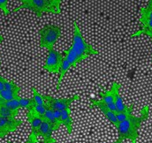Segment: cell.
I'll use <instances>...</instances> for the list:
<instances>
[{
	"instance_id": "12",
	"label": "cell",
	"mask_w": 152,
	"mask_h": 143,
	"mask_svg": "<svg viewBox=\"0 0 152 143\" xmlns=\"http://www.w3.org/2000/svg\"><path fill=\"white\" fill-rule=\"evenodd\" d=\"M27 118H28V121L29 122L30 126H31V133L37 135L38 129H39L40 125H42L43 118L42 117H40L39 115H37L33 109L28 110Z\"/></svg>"
},
{
	"instance_id": "25",
	"label": "cell",
	"mask_w": 152,
	"mask_h": 143,
	"mask_svg": "<svg viewBox=\"0 0 152 143\" xmlns=\"http://www.w3.org/2000/svg\"><path fill=\"white\" fill-rule=\"evenodd\" d=\"M62 0H55V5H56V10H57V14L60 13V4Z\"/></svg>"
},
{
	"instance_id": "21",
	"label": "cell",
	"mask_w": 152,
	"mask_h": 143,
	"mask_svg": "<svg viewBox=\"0 0 152 143\" xmlns=\"http://www.w3.org/2000/svg\"><path fill=\"white\" fill-rule=\"evenodd\" d=\"M37 115H39L40 117H42V118H43V116H44V114H45V111H46V107L45 106H43V105H38L37 104H34V107L32 109Z\"/></svg>"
},
{
	"instance_id": "16",
	"label": "cell",
	"mask_w": 152,
	"mask_h": 143,
	"mask_svg": "<svg viewBox=\"0 0 152 143\" xmlns=\"http://www.w3.org/2000/svg\"><path fill=\"white\" fill-rule=\"evenodd\" d=\"M20 92H17V91H12V90H6V89H4L2 91H0V97L4 99V100H18L20 99V95H19Z\"/></svg>"
},
{
	"instance_id": "11",
	"label": "cell",
	"mask_w": 152,
	"mask_h": 143,
	"mask_svg": "<svg viewBox=\"0 0 152 143\" xmlns=\"http://www.w3.org/2000/svg\"><path fill=\"white\" fill-rule=\"evenodd\" d=\"M53 132H54V129L50 125V124L43 119L42 125H40L38 129L37 135L42 138L43 143H56V140L52 136Z\"/></svg>"
},
{
	"instance_id": "6",
	"label": "cell",
	"mask_w": 152,
	"mask_h": 143,
	"mask_svg": "<svg viewBox=\"0 0 152 143\" xmlns=\"http://www.w3.org/2000/svg\"><path fill=\"white\" fill-rule=\"evenodd\" d=\"M63 58H64L62 57V54L55 50L53 48L48 50V55H47L45 63L42 66L43 70L50 72L51 73L59 72Z\"/></svg>"
},
{
	"instance_id": "24",
	"label": "cell",
	"mask_w": 152,
	"mask_h": 143,
	"mask_svg": "<svg viewBox=\"0 0 152 143\" xmlns=\"http://www.w3.org/2000/svg\"><path fill=\"white\" fill-rule=\"evenodd\" d=\"M48 4L50 5L51 11H52V13L53 14H56L57 13V10H56V5H55V0H45Z\"/></svg>"
},
{
	"instance_id": "17",
	"label": "cell",
	"mask_w": 152,
	"mask_h": 143,
	"mask_svg": "<svg viewBox=\"0 0 152 143\" xmlns=\"http://www.w3.org/2000/svg\"><path fill=\"white\" fill-rule=\"evenodd\" d=\"M19 111L12 110L7 107H4L3 105H0V116L4 117H16Z\"/></svg>"
},
{
	"instance_id": "10",
	"label": "cell",
	"mask_w": 152,
	"mask_h": 143,
	"mask_svg": "<svg viewBox=\"0 0 152 143\" xmlns=\"http://www.w3.org/2000/svg\"><path fill=\"white\" fill-rule=\"evenodd\" d=\"M90 102H91V106L92 107L98 108L103 112V114L104 115V117H106V119L109 122H111L115 127L118 126V122L117 120V117H116V113L115 112H113V110H111L110 109H108V108L106 107V105L103 102H101L100 100L91 99Z\"/></svg>"
},
{
	"instance_id": "14",
	"label": "cell",
	"mask_w": 152,
	"mask_h": 143,
	"mask_svg": "<svg viewBox=\"0 0 152 143\" xmlns=\"http://www.w3.org/2000/svg\"><path fill=\"white\" fill-rule=\"evenodd\" d=\"M43 119L46 120L48 123L50 124V125H51V126L53 127V129H54V132H55V131H58V130L60 128V126L62 125L61 121L58 120V119L55 117V115H54V113H53V110L50 109H46L45 114H44V116H43Z\"/></svg>"
},
{
	"instance_id": "15",
	"label": "cell",
	"mask_w": 152,
	"mask_h": 143,
	"mask_svg": "<svg viewBox=\"0 0 152 143\" xmlns=\"http://www.w3.org/2000/svg\"><path fill=\"white\" fill-rule=\"evenodd\" d=\"M120 87L121 85L119 83L117 84L116 86V88H115V100H114V103H115V107H116V113H118V112H123L125 110H126L129 106H126L123 103V99L119 94V89H120Z\"/></svg>"
},
{
	"instance_id": "3",
	"label": "cell",
	"mask_w": 152,
	"mask_h": 143,
	"mask_svg": "<svg viewBox=\"0 0 152 143\" xmlns=\"http://www.w3.org/2000/svg\"><path fill=\"white\" fill-rule=\"evenodd\" d=\"M61 36V28L57 25H46L39 30L40 42L42 48L50 50L54 47L57 41Z\"/></svg>"
},
{
	"instance_id": "20",
	"label": "cell",
	"mask_w": 152,
	"mask_h": 143,
	"mask_svg": "<svg viewBox=\"0 0 152 143\" xmlns=\"http://www.w3.org/2000/svg\"><path fill=\"white\" fill-rule=\"evenodd\" d=\"M4 89H6V90H12V91H17V92H20V88L16 83H14L13 81L7 80L4 81Z\"/></svg>"
},
{
	"instance_id": "7",
	"label": "cell",
	"mask_w": 152,
	"mask_h": 143,
	"mask_svg": "<svg viewBox=\"0 0 152 143\" xmlns=\"http://www.w3.org/2000/svg\"><path fill=\"white\" fill-rule=\"evenodd\" d=\"M22 125L20 119L16 117H4L0 116V140L9 134L16 131Z\"/></svg>"
},
{
	"instance_id": "26",
	"label": "cell",
	"mask_w": 152,
	"mask_h": 143,
	"mask_svg": "<svg viewBox=\"0 0 152 143\" xmlns=\"http://www.w3.org/2000/svg\"><path fill=\"white\" fill-rule=\"evenodd\" d=\"M143 35H146V36H151V42H152V30H150V31H147V32H145Z\"/></svg>"
},
{
	"instance_id": "18",
	"label": "cell",
	"mask_w": 152,
	"mask_h": 143,
	"mask_svg": "<svg viewBox=\"0 0 152 143\" xmlns=\"http://www.w3.org/2000/svg\"><path fill=\"white\" fill-rule=\"evenodd\" d=\"M31 91L33 93V99H34V102L35 104H37L38 105H43L45 106V104H44V100L42 98V95L39 94L38 91L37 90V88L35 87H32L31 88Z\"/></svg>"
},
{
	"instance_id": "2",
	"label": "cell",
	"mask_w": 152,
	"mask_h": 143,
	"mask_svg": "<svg viewBox=\"0 0 152 143\" xmlns=\"http://www.w3.org/2000/svg\"><path fill=\"white\" fill-rule=\"evenodd\" d=\"M150 107L145 105L142 109L139 117L133 116L132 114L124 121L119 122L116 127L118 130V139L115 143H122L125 140H129L132 143H137L139 136V129L142 124L149 118Z\"/></svg>"
},
{
	"instance_id": "22",
	"label": "cell",
	"mask_w": 152,
	"mask_h": 143,
	"mask_svg": "<svg viewBox=\"0 0 152 143\" xmlns=\"http://www.w3.org/2000/svg\"><path fill=\"white\" fill-rule=\"evenodd\" d=\"M8 0H0V9L4 12V15H8L10 13L9 9L7 7Z\"/></svg>"
},
{
	"instance_id": "1",
	"label": "cell",
	"mask_w": 152,
	"mask_h": 143,
	"mask_svg": "<svg viewBox=\"0 0 152 143\" xmlns=\"http://www.w3.org/2000/svg\"><path fill=\"white\" fill-rule=\"evenodd\" d=\"M66 56L63 58L62 65L59 70V76L57 83V90L60 88V84L62 80L71 67L75 66L77 64L80 63L88 57L92 55H98L99 52L93 48L92 45L88 43L82 36L76 21H74V35H73V43L71 47L65 51Z\"/></svg>"
},
{
	"instance_id": "9",
	"label": "cell",
	"mask_w": 152,
	"mask_h": 143,
	"mask_svg": "<svg viewBox=\"0 0 152 143\" xmlns=\"http://www.w3.org/2000/svg\"><path fill=\"white\" fill-rule=\"evenodd\" d=\"M118 82H113L112 88L110 90H102L99 93L100 98H101V102H103L106 107L110 109L111 110H113V112L116 113V107H115V88L117 86Z\"/></svg>"
},
{
	"instance_id": "27",
	"label": "cell",
	"mask_w": 152,
	"mask_h": 143,
	"mask_svg": "<svg viewBox=\"0 0 152 143\" xmlns=\"http://www.w3.org/2000/svg\"><path fill=\"white\" fill-rule=\"evenodd\" d=\"M4 41V36H0V43Z\"/></svg>"
},
{
	"instance_id": "13",
	"label": "cell",
	"mask_w": 152,
	"mask_h": 143,
	"mask_svg": "<svg viewBox=\"0 0 152 143\" xmlns=\"http://www.w3.org/2000/svg\"><path fill=\"white\" fill-rule=\"evenodd\" d=\"M61 124L66 126L67 134H73V118L71 116V109L61 110Z\"/></svg>"
},
{
	"instance_id": "5",
	"label": "cell",
	"mask_w": 152,
	"mask_h": 143,
	"mask_svg": "<svg viewBox=\"0 0 152 143\" xmlns=\"http://www.w3.org/2000/svg\"><path fill=\"white\" fill-rule=\"evenodd\" d=\"M21 9H29L37 14L38 18L42 16L43 12L52 13V11L45 0H21V5L14 9L12 12H17Z\"/></svg>"
},
{
	"instance_id": "28",
	"label": "cell",
	"mask_w": 152,
	"mask_h": 143,
	"mask_svg": "<svg viewBox=\"0 0 152 143\" xmlns=\"http://www.w3.org/2000/svg\"><path fill=\"white\" fill-rule=\"evenodd\" d=\"M34 143H37V141H36V142H35Z\"/></svg>"
},
{
	"instance_id": "23",
	"label": "cell",
	"mask_w": 152,
	"mask_h": 143,
	"mask_svg": "<svg viewBox=\"0 0 152 143\" xmlns=\"http://www.w3.org/2000/svg\"><path fill=\"white\" fill-rule=\"evenodd\" d=\"M36 141H37V135L34 134L33 133H30L29 136H28V139L23 143H34ZM7 143H13L11 142H7Z\"/></svg>"
},
{
	"instance_id": "8",
	"label": "cell",
	"mask_w": 152,
	"mask_h": 143,
	"mask_svg": "<svg viewBox=\"0 0 152 143\" xmlns=\"http://www.w3.org/2000/svg\"><path fill=\"white\" fill-rule=\"evenodd\" d=\"M142 16L140 18V21L142 23V28L136 32L135 34L132 35L131 37L143 35L145 32L152 30V0L149 1V4L146 7L141 8Z\"/></svg>"
},
{
	"instance_id": "19",
	"label": "cell",
	"mask_w": 152,
	"mask_h": 143,
	"mask_svg": "<svg viewBox=\"0 0 152 143\" xmlns=\"http://www.w3.org/2000/svg\"><path fill=\"white\" fill-rule=\"evenodd\" d=\"M132 111H133V107L132 106H129L128 109L123 112H118V113H116V117H117V120L118 122H122L124 121L125 119H126L131 114H132Z\"/></svg>"
},
{
	"instance_id": "4",
	"label": "cell",
	"mask_w": 152,
	"mask_h": 143,
	"mask_svg": "<svg viewBox=\"0 0 152 143\" xmlns=\"http://www.w3.org/2000/svg\"><path fill=\"white\" fill-rule=\"evenodd\" d=\"M42 98L44 100L46 109H57V110H64L70 109L72 104L80 98L78 95H75L68 98H55L49 95H42Z\"/></svg>"
}]
</instances>
